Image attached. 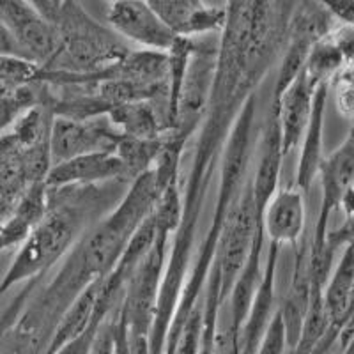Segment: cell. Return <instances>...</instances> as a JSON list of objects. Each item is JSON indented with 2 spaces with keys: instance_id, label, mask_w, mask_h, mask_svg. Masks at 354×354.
Listing matches in <instances>:
<instances>
[{
  "instance_id": "ffe728a7",
  "label": "cell",
  "mask_w": 354,
  "mask_h": 354,
  "mask_svg": "<svg viewBox=\"0 0 354 354\" xmlns=\"http://www.w3.org/2000/svg\"><path fill=\"white\" fill-rule=\"evenodd\" d=\"M48 209L46 183H36L15 202L8 220L0 227V254L18 250Z\"/></svg>"
},
{
  "instance_id": "f546056e",
  "label": "cell",
  "mask_w": 354,
  "mask_h": 354,
  "mask_svg": "<svg viewBox=\"0 0 354 354\" xmlns=\"http://www.w3.org/2000/svg\"><path fill=\"white\" fill-rule=\"evenodd\" d=\"M287 330L286 322H283L282 312L280 308H277L273 319H271V324L268 328V333H266L264 340L261 344V349L257 354H286L287 349Z\"/></svg>"
},
{
  "instance_id": "f1b7e54d",
  "label": "cell",
  "mask_w": 354,
  "mask_h": 354,
  "mask_svg": "<svg viewBox=\"0 0 354 354\" xmlns=\"http://www.w3.org/2000/svg\"><path fill=\"white\" fill-rule=\"evenodd\" d=\"M110 315L103 310H94V319L91 322V326L77 337L75 340H71L69 344H66L64 347L57 351L55 354H91V349H93V344H94V338H96L97 330L101 328V324L109 319Z\"/></svg>"
},
{
  "instance_id": "277c9868",
  "label": "cell",
  "mask_w": 354,
  "mask_h": 354,
  "mask_svg": "<svg viewBox=\"0 0 354 354\" xmlns=\"http://www.w3.org/2000/svg\"><path fill=\"white\" fill-rule=\"evenodd\" d=\"M257 94L246 101L239 113L238 121L234 124L232 133H230L229 142H227L225 153L221 158L220 165V186H218L216 202L213 207V216H211L209 227L205 230L204 238L197 245V250L194 254V261L189 264L188 277L183 286L181 296L177 301L176 312H174L172 322H170L169 333H167L165 349L163 354H172L176 338L185 324L186 317L194 306L204 296L205 283L209 278V271L216 259L218 241H220L221 230L225 225L227 216L232 211L234 204L238 202L246 181L250 179V165L254 160L255 153V119H257Z\"/></svg>"
},
{
  "instance_id": "9a60e30c",
  "label": "cell",
  "mask_w": 354,
  "mask_h": 354,
  "mask_svg": "<svg viewBox=\"0 0 354 354\" xmlns=\"http://www.w3.org/2000/svg\"><path fill=\"white\" fill-rule=\"evenodd\" d=\"M268 241L278 246H296L303 241L306 227L305 194L296 186H278L262 214Z\"/></svg>"
},
{
  "instance_id": "ab89813d",
  "label": "cell",
  "mask_w": 354,
  "mask_h": 354,
  "mask_svg": "<svg viewBox=\"0 0 354 354\" xmlns=\"http://www.w3.org/2000/svg\"><path fill=\"white\" fill-rule=\"evenodd\" d=\"M62 2H66V0H53V4H55L57 9H59V6H61Z\"/></svg>"
},
{
  "instance_id": "60d3db41",
  "label": "cell",
  "mask_w": 354,
  "mask_h": 354,
  "mask_svg": "<svg viewBox=\"0 0 354 354\" xmlns=\"http://www.w3.org/2000/svg\"><path fill=\"white\" fill-rule=\"evenodd\" d=\"M351 305H354V298H353V303H351Z\"/></svg>"
},
{
  "instance_id": "7a4b0ae2",
  "label": "cell",
  "mask_w": 354,
  "mask_h": 354,
  "mask_svg": "<svg viewBox=\"0 0 354 354\" xmlns=\"http://www.w3.org/2000/svg\"><path fill=\"white\" fill-rule=\"evenodd\" d=\"M158 195L153 169L129 183L119 204L82 236L55 277L32 294L28 303L41 317L57 326L78 294L113 270L138 227L153 213Z\"/></svg>"
},
{
  "instance_id": "8fae6325",
  "label": "cell",
  "mask_w": 354,
  "mask_h": 354,
  "mask_svg": "<svg viewBox=\"0 0 354 354\" xmlns=\"http://www.w3.org/2000/svg\"><path fill=\"white\" fill-rule=\"evenodd\" d=\"M0 21L15 37L24 59L48 66L57 52V30L27 0H0Z\"/></svg>"
},
{
  "instance_id": "4316f807",
  "label": "cell",
  "mask_w": 354,
  "mask_h": 354,
  "mask_svg": "<svg viewBox=\"0 0 354 354\" xmlns=\"http://www.w3.org/2000/svg\"><path fill=\"white\" fill-rule=\"evenodd\" d=\"M43 66L21 57L0 55V82L12 85H25L41 82Z\"/></svg>"
},
{
  "instance_id": "44dd1931",
  "label": "cell",
  "mask_w": 354,
  "mask_h": 354,
  "mask_svg": "<svg viewBox=\"0 0 354 354\" xmlns=\"http://www.w3.org/2000/svg\"><path fill=\"white\" fill-rule=\"evenodd\" d=\"M110 124L126 137L135 138H163L167 124L151 100L129 101L113 106L106 113Z\"/></svg>"
},
{
  "instance_id": "d590c367",
  "label": "cell",
  "mask_w": 354,
  "mask_h": 354,
  "mask_svg": "<svg viewBox=\"0 0 354 354\" xmlns=\"http://www.w3.org/2000/svg\"><path fill=\"white\" fill-rule=\"evenodd\" d=\"M340 209H342L346 218L354 216V183L347 188L346 194H344L342 201H340Z\"/></svg>"
},
{
  "instance_id": "d6a6232c",
  "label": "cell",
  "mask_w": 354,
  "mask_h": 354,
  "mask_svg": "<svg viewBox=\"0 0 354 354\" xmlns=\"http://www.w3.org/2000/svg\"><path fill=\"white\" fill-rule=\"evenodd\" d=\"M115 354H151L149 338L115 335Z\"/></svg>"
},
{
  "instance_id": "83f0119b",
  "label": "cell",
  "mask_w": 354,
  "mask_h": 354,
  "mask_svg": "<svg viewBox=\"0 0 354 354\" xmlns=\"http://www.w3.org/2000/svg\"><path fill=\"white\" fill-rule=\"evenodd\" d=\"M43 278L44 277H36L32 278V280L25 282L24 287L20 289V292L12 298V301L8 305V308H6L4 312H2V315H0V335H2V331H4L9 324H12V322L20 317L25 305L28 303V299L32 298V294L36 292L37 287L41 286V280H43Z\"/></svg>"
},
{
  "instance_id": "d6986e66",
  "label": "cell",
  "mask_w": 354,
  "mask_h": 354,
  "mask_svg": "<svg viewBox=\"0 0 354 354\" xmlns=\"http://www.w3.org/2000/svg\"><path fill=\"white\" fill-rule=\"evenodd\" d=\"M328 96H330V84L319 85L314 96L310 122L299 144V160L294 186L301 189L303 194H308L324 160V119H326L324 115H326Z\"/></svg>"
},
{
  "instance_id": "484cf974",
  "label": "cell",
  "mask_w": 354,
  "mask_h": 354,
  "mask_svg": "<svg viewBox=\"0 0 354 354\" xmlns=\"http://www.w3.org/2000/svg\"><path fill=\"white\" fill-rule=\"evenodd\" d=\"M41 84L18 85L12 93L0 96V135L8 131L18 117L27 109L39 103Z\"/></svg>"
},
{
  "instance_id": "5b68a950",
  "label": "cell",
  "mask_w": 354,
  "mask_h": 354,
  "mask_svg": "<svg viewBox=\"0 0 354 354\" xmlns=\"http://www.w3.org/2000/svg\"><path fill=\"white\" fill-rule=\"evenodd\" d=\"M57 52L46 69L88 75L110 68L131 50L109 25H103L85 11L78 0H66L53 18Z\"/></svg>"
},
{
  "instance_id": "30bf717a",
  "label": "cell",
  "mask_w": 354,
  "mask_h": 354,
  "mask_svg": "<svg viewBox=\"0 0 354 354\" xmlns=\"http://www.w3.org/2000/svg\"><path fill=\"white\" fill-rule=\"evenodd\" d=\"M317 179L321 181V207L310 241V254H319L324 250L331 214L340 209L344 194L354 183V121L351 122L342 144L324 156Z\"/></svg>"
},
{
  "instance_id": "74e56055",
  "label": "cell",
  "mask_w": 354,
  "mask_h": 354,
  "mask_svg": "<svg viewBox=\"0 0 354 354\" xmlns=\"http://www.w3.org/2000/svg\"><path fill=\"white\" fill-rule=\"evenodd\" d=\"M218 346H223V354H239V346L230 342H223L218 338Z\"/></svg>"
},
{
  "instance_id": "f35d334b",
  "label": "cell",
  "mask_w": 354,
  "mask_h": 354,
  "mask_svg": "<svg viewBox=\"0 0 354 354\" xmlns=\"http://www.w3.org/2000/svg\"><path fill=\"white\" fill-rule=\"evenodd\" d=\"M2 255H4V254H0V257H2ZM8 266H9V264H8ZM8 266H4V261L0 259V282H2V277H4L6 270H8Z\"/></svg>"
},
{
  "instance_id": "1f68e13d",
  "label": "cell",
  "mask_w": 354,
  "mask_h": 354,
  "mask_svg": "<svg viewBox=\"0 0 354 354\" xmlns=\"http://www.w3.org/2000/svg\"><path fill=\"white\" fill-rule=\"evenodd\" d=\"M91 354H115V333H113V317L110 315L94 338Z\"/></svg>"
},
{
  "instance_id": "3957f363",
  "label": "cell",
  "mask_w": 354,
  "mask_h": 354,
  "mask_svg": "<svg viewBox=\"0 0 354 354\" xmlns=\"http://www.w3.org/2000/svg\"><path fill=\"white\" fill-rule=\"evenodd\" d=\"M128 186L129 183L126 181L55 189L46 186L48 209L9 261L0 282V296L32 278L46 277L53 266L80 241L82 236L119 204Z\"/></svg>"
},
{
  "instance_id": "ac0fdd59",
  "label": "cell",
  "mask_w": 354,
  "mask_h": 354,
  "mask_svg": "<svg viewBox=\"0 0 354 354\" xmlns=\"http://www.w3.org/2000/svg\"><path fill=\"white\" fill-rule=\"evenodd\" d=\"M110 181H126L124 167L113 151L82 154L52 167L46 186L50 189L78 185H103Z\"/></svg>"
},
{
  "instance_id": "4dcf8cb0",
  "label": "cell",
  "mask_w": 354,
  "mask_h": 354,
  "mask_svg": "<svg viewBox=\"0 0 354 354\" xmlns=\"http://www.w3.org/2000/svg\"><path fill=\"white\" fill-rule=\"evenodd\" d=\"M337 24L354 28V0H317Z\"/></svg>"
},
{
  "instance_id": "e0dca14e",
  "label": "cell",
  "mask_w": 354,
  "mask_h": 354,
  "mask_svg": "<svg viewBox=\"0 0 354 354\" xmlns=\"http://www.w3.org/2000/svg\"><path fill=\"white\" fill-rule=\"evenodd\" d=\"M177 36L201 37L220 34L227 20L225 6H207L204 0H147Z\"/></svg>"
},
{
  "instance_id": "4fadbf2b",
  "label": "cell",
  "mask_w": 354,
  "mask_h": 354,
  "mask_svg": "<svg viewBox=\"0 0 354 354\" xmlns=\"http://www.w3.org/2000/svg\"><path fill=\"white\" fill-rule=\"evenodd\" d=\"M283 160H286V156H283L282 149L277 109L270 105L268 115H266L264 129L261 133V142H259V156L254 176L250 177L252 197H254L259 223H262L266 205L280 186V172H282Z\"/></svg>"
},
{
  "instance_id": "7402d4cb",
  "label": "cell",
  "mask_w": 354,
  "mask_h": 354,
  "mask_svg": "<svg viewBox=\"0 0 354 354\" xmlns=\"http://www.w3.org/2000/svg\"><path fill=\"white\" fill-rule=\"evenodd\" d=\"M105 278L96 280L93 282L87 289L82 290L78 294V298L69 305V308L66 310L62 319L57 324L55 331H53L52 338H50V344L44 351V354H55L57 351L64 347L66 344H69L71 340H75L77 337H80L94 319V310H96V301L97 294H100L101 283H103Z\"/></svg>"
},
{
  "instance_id": "5bb4252c",
  "label": "cell",
  "mask_w": 354,
  "mask_h": 354,
  "mask_svg": "<svg viewBox=\"0 0 354 354\" xmlns=\"http://www.w3.org/2000/svg\"><path fill=\"white\" fill-rule=\"evenodd\" d=\"M282 246L270 243L266 262L262 264V278L255 292L254 303L245 321L239 338V354H257L264 340L268 328L277 312V273L278 259Z\"/></svg>"
},
{
  "instance_id": "d4e9b609",
  "label": "cell",
  "mask_w": 354,
  "mask_h": 354,
  "mask_svg": "<svg viewBox=\"0 0 354 354\" xmlns=\"http://www.w3.org/2000/svg\"><path fill=\"white\" fill-rule=\"evenodd\" d=\"M221 308L223 306L220 303V271H218V264L214 261L204 289V326H202L201 347H198L197 354H216L218 321H220Z\"/></svg>"
},
{
  "instance_id": "8d00e7d4",
  "label": "cell",
  "mask_w": 354,
  "mask_h": 354,
  "mask_svg": "<svg viewBox=\"0 0 354 354\" xmlns=\"http://www.w3.org/2000/svg\"><path fill=\"white\" fill-rule=\"evenodd\" d=\"M12 205L15 204H11V202L4 201V198L0 197V227L4 225V221L8 220L9 213H11V209H12Z\"/></svg>"
},
{
  "instance_id": "8992f818",
  "label": "cell",
  "mask_w": 354,
  "mask_h": 354,
  "mask_svg": "<svg viewBox=\"0 0 354 354\" xmlns=\"http://www.w3.org/2000/svg\"><path fill=\"white\" fill-rule=\"evenodd\" d=\"M170 236L158 232L149 252L142 257L126 283L121 305L113 314V326L124 337L149 338L161 280L165 271Z\"/></svg>"
},
{
  "instance_id": "7c38bea8",
  "label": "cell",
  "mask_w": 354,
  "mask_h": 354,
  "mask_svg": "<svg viewBox=\"0 0 354 354\" xmlns=\"http://www.w3.org/2000/svg\"><path fill=\"white\" fill-rule=\"evenodd\" d=\"M119 137L121 133L110 124L106 117L87 119V121L53 117L52 138H50L53 165L82 154L113 151Z\"/></svg>"
},
{
  "instance_id": "2e32d148",
  "label": "cell",
  "mask_w": 354,
  "mask_h": 354,
  "mask_svg": "<svg viewBox=\"0 0 354 354\" xmlns=\"http://www.w3.org/2000/svg\"><path fill=\"white\" fill-rule=\"evenodd\" d=\"M319 85L310 80L301 71L298 78L289 85L277 101L271 105L277 109L280 137H282L283 156H289L294 149H298L310 122L312 109H314V96Z\"/></svg>"
},
{
  "instance_id": "b9f144b4",
  "label": "cell",
  "mask_w": 354,
  "mask_h": 354,
  "mask_svg": "<svg viewBox=\"0 0 354 354\" xmlns=\"http://www.w3.org/2000/svg\"><path fill=\"white\" fill-rule=\"evenodd\" d=\"M110 2H113V0H110Z\"/></svg>"
},
{
  "instance_id": "603a6c76",
  "label": "cell",
  "mask_w": 354,
  "mask_h": 354,
  "mask_svg": "<svg viewBox=\"0 0 354 354\" xmlns=\"http://www.w3.org/2000/svg\"><path fill=\"white\" fill-rule=\"evenodd\" d=\"M28 186L24 145L8 129L0 135V197L15 204Z\"/></svg>"
},
{
  "instance_id": "cb8c5ba5",
  "label": "cell",
  "mask_w": 354,
  "mask_h": 354,
  "mask_svg": "<svg viewBox=\"0 0 354 354\" xmlns=\"http://www.w3.org/2000/svg\"><path fill=\"white\" fill-rule=\"evenodd\" d=\"M161 147H163V138H135L121 135L113 153L122 161L126 179L131 183L153 169L161 153Z\"/></svg>"
},
{
  "instance_id": "e575fe53",
  "label": "cell",
  "mask_w": 354,
  "mask_h": 354,
  "mask_svg": "<svg viewBox=\"0 0 354 354\" xmlns=\"http://www.w3.org/2000/svg\"><path fill=\"white\" fill-rule=\"evenodd\" d=\"M27 2H30L44 18H48L50 21H53V18L57 15V8L53 4V0H27Z\"/></svg>"
},
{
  "instance_id": "9c48e42d",
  "label": "cell",
  "mask_w": 354,
  "mask_h": 354,
  "mask_svg": "<svg viewBox=\"0 0 354 354\" xmlns=\"http://www.w3.org/2000/svg\"><path fill=\"white\" fill-rule=\"evenodd\" d=\"M106 21L117 36L138 50L167 53L179 37L147 0H113Z\"/></svg>"
},
{
  "instance_id": "52a82bcc",
  "label": "cell",
  "mask_w": 354,
  "mask_h": 354,
  "mask_svg": "<svg viewBox=\"0 0 354 354\" xmlns=\"http://www.w3.org/2000/svg\"><path fill=\"white\" fill-rule=\"evenodd\" d=\"M337 21L317 0H299L289 25H287L286 43L280 53L277 80L271 93V101H277L282 93L298 78L308 59V53L321 37L326 36Z\"/></svg>"
},
{
  "instance_id": "6da1fadb",
  "label": "cell",
  "mask_w": 354,
  "mask_h": 354,
  "mask_svg": "<svg viewBox=\"0 0 354 354\" xmlns=\"http://www.w3.org/2000/svg\"><path fill=\"white\" fill-rule=\"evenodd\" d=\"M227 20L218 41L216 69L204 117L194 135V145L181 179L183 209L179 227L170 239L161 280L149 353L163 354L167 333L188 277L197 246L205 197L220 172L221 158L234 124L246 101L257 94L268 73L280 59L287 25L292 15L289 0H227Z\"/></svg>"
},
{
  "instance_id": "ba28073f",
  "label": "cell",
  "mask_w": 354,
  "mask_h": 354,
  "mask_svg": "<svg viewBox=\"0 0 354 354\" xmlns=\"http://www.w3.org/2000/svg\"><path fill=\"white\" fill-rule=\"evenodd\" d=\"M262 229L255 213L254 197H252V185L246 181L238 202L234 204L232 211L227 216L225 225L221 230L220 241L216 250V264L220 271V303L225 305L234 283L239 273L245 268L250 257L255 236Z\"/></svg>"
},
{
  "instance_id": "836d02e7",
  "label": "cell",
  "mask_w": 354,
  "mask_h": 354,
  "mask_svg": "<svg viewBox=\"0 0 354 354\" xmlns=\"http://www.w3.org/2000/svg\"><path fill=\"white\" fill-rule=\"evenodd\" d=\"M0 55H11V57H21L20 46L17 44L15 37L11 36L8 28L4 27V24L0 21Z\"/></svg>"
}]
</instances>
